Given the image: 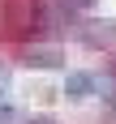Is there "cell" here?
I'll list each match as a JSON object with an SVG mask.
<instances>
[{"instance_id": "obj_1", "label": "cell", "mask_w": 116, "mask_h": 124, "mask_svg": "<svg viewBox=\"0 0 116 124\" xmlns=\"http://www.w3.org/2000/svg\"><path fill=\"white\" fill-rule=\"evenodd\" d=\"M82 39H86V47H112L116 43V22H86Z\"/></svg>"}, {"instance_id": "obj_2", "label": "cell", "mask_w": 116, "mask_h": 124, "mask_svg": "<svg viewBox=\"0 0 116 124\" xmlns=\"http://www.w3.org/2000/svg\"><path fill=\"white\" fill-rule=\"evenodd\" d=\"M64 90H69V99H86V94L99 90V73H69Z\"/></svg>"}, {"instance_id": "obj_3", "label": "cell", "mask_w": 116, "mask_h": 124, "mask_svg": "<svg viewBox=\"0 0 116 124\" xmlns=\"http://www.w3.org/2000/svg\"><path fill=\"white\" fill-rule=\"evenodd\" d=\"M26 64H39V69H56V64H60V47H30V51H26Z\"/></svg>"}, {"instance_id": "obj_4", "label": "cell", "mask_w": 116, "mask_h": 124, "mask_svg": "<svg viewBox=\"0 0 116 124\" xmlns=\"http://www.w3.org/2000/svg\"><path fill=\"white\" fill-rule=\"evenodd\" d=\"M0 124H17V116H13L9 103H0Z\"/></svg>"}, {"instance_id": "obj_5", "label": "cell", "mask_w": 116, "mask_h": 124, "mask_svg": "<svg viewBox=\"0 0 116 124\" xmlns=\"http://www.w3.org/2000/svg\"><path fill=\"white\" fill-rule=\"evenodd\" d=\"M95 0H64V9H90Z\"/></svg>"}, {"instance_id": "obj_6", "label": "cell", "mask_w": 116, "mask_h": 124, "mask_svg": "<svg viewBox=\"0 0 116 124\" xmlns=\"http://www.w3.org/2000/svg\"><path fill=\"white\" fill-rule=\"evenodd\" d=\"M30 124H56V120H30Z\"/></svg>"}, {"instance_id": "obj_7", "label": "cell", "mask_w": 116, "mask_h": 124, "mask_svg": "<svg viewBox=\"0 0 116 124\" xmlns=\"http://www.w3.org/2000/svg\"><path fill=\"white\" fill-rule=\"evenodd\" d=\"M0 90H4V69H0Z\"/></svg>"}]
</instances>
